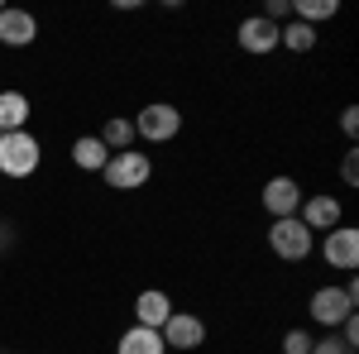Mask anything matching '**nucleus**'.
Listing matches in <instances>:
<instances>
[{"mask_svg":"<svg viewBox=\"0 0 359 354\" xmlns=\"http://www.w3.org/2000/svg\"><path fill=\"white\" fill-rule=\"evenodd\" d=\"M101 144L111 149V154H125V149H135V125H130V115H111L106 125H101Z\"/></svg>","mask_w":359,"mask_h":354,"instance_id":"nucleus-17","label":"nucleus"},{"mask_svg":"<svg viewBox=\"0 0 359 354\" xmlns=\"http://www.w3.org/2000/svg\"><path fill=\"white\" fill-rule=\"evenodd\" d=\"M15 354H25V350H15Z\"/></svg>","mask_w":359,"mask_h":354,"instance_id":"nucleus-24","label":"nucleus"},{"mask_svg":"<svg viewBox=\"0 0 359 354\" xmlns=\"http://www.w3.org/2000/svg\"><path fill=\"white\" fill-rule=\"evenodd\" d=\"M278 48H287V53H311V48H316V29L302 25V20L278 25Z\"/></svg>","mask_w":359,"mask_h":354,"instance_id":"nucleus-16","label":"nucleus"},{"mask_svg":"<svg viewBox=\"0 0 359 354\" xmlns=\"http://www.w3.org/2000/svg\"><path fill=\"white\" fill-rule=\"evenodd\" d=\"M34 39H39V20H34L29 10L5 5V10H0V43H5V48H29Z\"/></svg>","mask_w":359,"mask_h":354,"instance_id":"nucleus-10","label":"nucleus"},{"mask_svg":"<svg viewBox=\"0 0 359 354\" xmlns=\"http://www.w3.org/2000/svg\"><path fill=\"white\" fill-rule=\"evenodd\" d=\"M235 39H240V48H245V53L264 57V53H273V48H278V25H269L264 15H249V20H240Z\"/></svg>","mask_w":359,"mask_h":354,"instance_id":"nucleus-11","label":"nucleus"},{"mask_svg":"<svg viewBox=\"0 0 359 354\" xmlns=\"http://www.w3.org/2000/svg\"><path fill=\"white\" fill-rule=\"evenodd\" d=\"M264 20H269V25H278V20H292V0H269Z\"/></svg>","mask_w":359,"mask_h":354,"instance_id":"nucleus-22","label":"nucleus"},{"mask_svg":"<svg viewBox=\"0 0 359 354\" xmlns=\"http://www.w3.org/2000/svg\"><path fill=\"white\" fill-rule=\"evenodd\" d=\"M158 335H163L168 350L192 354V350H201V345H206V321H201V316H187V311H172Z\"/></svg>","mask_w":359,"mask_h":354,"instance_id":"nucleus-7","label":"nucleus"},{"mask_svg":"<svg viewBox=\"0 0 359 354\" xmlns=\"http://www.w3.org/2000/svg\"><path fill=\"white\" fill-rule=\"evenodd\" d=\"M115 354H168V345H163V335H158V330L130 326L125 335H120V345H115Z\"/></svg>","mask_w":359,"mask_h":354,"instance_id":"nucleus-14","label":"nucleus"},{"mask_svg":"<svg viewBox=\"0 0 359 354\" xmlns=\"http://www.w3.org/2000/svg\"><path fill=\"white\" fill-rule=\"evenodd\" d=\"M340 177H345V187H355V182H359V154H355V149L340 158Z\"/></svg>","mask_w":359,"mask_h":354,"instance_id":"nucleus-21","label":"nucleus"},{"mask_svg":"<svg viewBox=\"0 0 359 354\" xmlns=\"http://www.w3.org/2000/svg\"><path fill=\"white\" fill-rule=\"evenodd\" d=\"M355 301H359V282L355 273H350V282L345 287H316L311 301H306V311H311V321L326 330H340L350 316H355Z\"/></svg>","mask_w":359,"mask_h":354,"instance_id":"nucleus-1","label":"nucleus"},{"mask_svg":"<svg viewBox=\"0 0 359 354\" xmlns=\"http://www.w3.org/2000/svg\"><path fill=\"white\" fill-rule=\"evenodd\" d=\"M297 206H302V182L297 177H269L264 182V211L273 220L297 216Z\"/></svg>","mask_w":359,"mask_h":354,"instance_id":"nucleus-9","label":"nucleus"},{"mask_svg":"<svg viewBox=\"0 0 359 354\" xmlns=\"http://www.w3.org/2000/svg\"><path fill=\"white\" fill-rule=\"evenodd\" d=\"M29 125V96L25 91H0V135H15Z\"/></svg>","mask_w":359,"mask_h":354,"instance_id":"nucleus-13","label":"nucleus"},{"mask_svg":"<svg viewBox=\"0 0 359 354\" xmlns=\"http://www.w3.org/2000/svg\"><path fill=\"white\" fill-rule=\"evenodd\" d=\"M269 249H273L278 259H287V264H302L306 254L316 249V235L297 216H287V220H273L269 225Z\"/></svg>","mask_w":359,"mask_h":354,"instance_id":"nucleus-4","label":"nucleus"},{"mask_svg":"<svg viewBox=\"0 0 359 354\" xmlns=\"http://www.w3.org/2000/svg\"><path fill=\"white\" fill-rule=\"evenodd\" d=\"M297 220H302L311 235H316V230L326 235V230H335V225H345V211H340V201H335L331 191H321V196H302Z\"/></svg>","mask_w":359,"mask_h":354,"instance_id":"nucleus-8","label":"nucleus"},{"mask_svg":"<svg viewBox=\"0 0 359 354\" xmlns=\"http://www.w3.org/2000/svg\"><path fill=\"white\" fill-rule=\"evenodd\" d=\"M106 158H111V149H106L96 135H82L77 144H72V163L82 168V172H101V168H106Z\"/></svg>","mask_w":359,"mask_h":354,"instance_id":"nucleus-15","label":"nucleus"},{"mask_svg":"<svg viewBox=\"0 0 359 354\" xmlns=\"http://www.w3.org/2000/svg\"><path fill=\"white\" fill-rule=\"evenodd\" d=\"M340 0H292V20L302 25H316V20H335Z\"/></svg>","mask_w":359,"mask_h":354,"instance_id":"nucleus-18","label":"nucleus"},{"mask_svg":"<svg viewBox=\"0 0 359 354\" xmlns=\"http://www.w3.org/2000/svg\"><path fill=\"white\" fill-rule=\"evenodd\" d=\"M130 125H135V139H149V144H168V139L182 135V115H177V106H168V101L144 106Z\"/></svg>","mask_w":359,"mask_h":354,"instance_id":"nucleus-5","label":"nucleus"},{"mask_svg":"<svg viewBox=\"0 0 359 354\" xmlns=\"http://www.w3.org/2000/svg\"><path fill=\"white\" fill-rule=\"evenodd\" d=\"M321 259H326V268L355 273L359 268V230H355V225H335V230H326V240H321Z\"/></svg>","mask_w":359,"mask_h":354,"instance_id":"nucleus-6","label":"nucleus"},{"mask_svg":"<svg viewBox=\"0 0 359 354\" xmlns=\"http://www.w3.org/2000/svg\"><path fill=\"white\" fill-rule=\"evenodd\" d=\"M43 163V144L29 135V130H15V135H0V172L5 177H29Z\"/></svg>","mask_w":359,"mask_h":354,"instance_id":"nucleus-2","label":"nucleus"},{"mask_svg":"<svg viewBox=\"0 0 359 354\" xmlns=\"http://www.w3.org/2000/svg\"><path fill=\"white\" fill-rule=\"evenodd\" d=\"M283 354H311V335L306 330H287L283 335Z\"/></svg>","mask_w":359,"mask_h":354,"instance_id":"nucleus-20","label":"nucleus"},{"mask_svg":"<svg viewBox=\"0 0 359 354\" xmlns=\"http://www.w3.org/2000/svg\"><path fill=\"white\" fill-rule=\"evenodd\" d=\"M177 306H172V297L168 292H158V287H144L135 297V326H144V330H163V321L172 316Z\"/></svg>","mask_w":359,"mask_h":354,"instance_id":"nucleus-12","label":"nucleus"},{"mask_svg":"<svg viewBox=\"0 0 359 354\" xmlns=\"http://www.w3.org/2000/svg\"><path fill=\"white\" fill-rule=\"evenodd\" d=\"M340 130H345L350 139L359 135V106H345V110H340Z\"/></svg>","mask_w":359,"mask_h":354,"instance_id":"nucleus-23","label":"nucleus"},{"mask_svg":"<svg viewBox=\"0 0 359 354\" xmlns=\"http://www.w3.org/2000/svg\"><path fill=\"white\" fill-rule=\"evenodd\" d=\"M101 177H106V187H111V191H139L149 177H154V163H149V154L125 149V154H111V158H106Z\"/></svg>","mask_w":359,"mask_h":354,"instance_id":"nucleus-3","label":"nucleus"},{"mask_svg":"<svg viewBox=\"0 0 359 354\" xmlns=\"http://www.w3.org/2000/svg\"><path fill=\"white\" fill-rule=\"evenodd\" d=\"M311 354H355V350H350V345H345L335 330H326L321 340H311Z\"/></svg>","mask_w":359,"mask_h":354,"instance_id":"nucleus-19","label":"nucleus"}]
</instances>
